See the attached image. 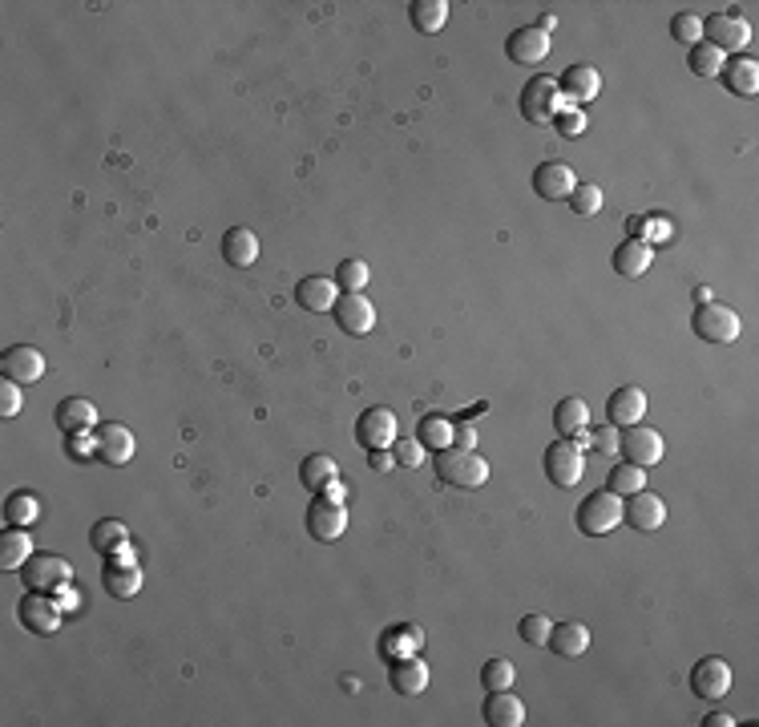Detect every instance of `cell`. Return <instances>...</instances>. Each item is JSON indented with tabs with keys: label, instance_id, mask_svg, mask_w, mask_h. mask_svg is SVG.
Instances as JSON below:
<instances>
[{
	"label": "cell",
	"instance_id": "1",
	"mask_svg": "<svg viewBox=\"0 0 759 727\" xmlns=\"http://www.w3.org/2000/svg\"><path fill=\"white\" fill-rule=\"evenodd\" d=\"M432 469H437L441 485H453V489H481L489 481V461L477 449H461V445L441 449L432 457Z\"/></svg>",
	"mask_w": 759,
	"mask_h": 727
},
{
	"label": "cell",
	"instance_id": "2",
	"mask_svg": "<svg viewBox=\"0 0 759 727\" xmlns=\"http://www.w3.org/2000/svg\"><path fill=\"white\" fill-rule=\"evenodd\" d=\"M622 505H626V497H618V493H610V489H598V493H590V497L578 505L574 526H578L586 538H606L610 530L622 526Z\"/></svg>",
	"mask_w": 759,
	"mask_h": 727
},
{
	"label": "cell",
	"instance_id": "3",
	"mask_svg": "<svg viewBox=\"0 0 759 727\" xmlns=\"http://www.w3.org/2000/svg\"><path fill=\"white\" fill-rule=\"evenodd\" d=\"M562 110H566V97H562V89H558L554 77L537 73V77L525 81V89H521V118H525L529 126H546V122H554Z\"/></svg>",
	"mask_w": 759,
	"mask_h": 727
},
{
	"label": "cell",
	"instance_id": "4",
	"mask_svg": "<svg viewBox=\"0 0 759 727\" xmlns=\"http://www.w3.org/2000/svg\"><path fill=\"white\" fill-rule=\"evenodd\" d=\"M691 328H695V336L707 340V344H735L739 332H743V320H739V311H731V307H723V303H699Z\"/></svg>",
	"mask_w": 759,
	"mask_h": 727
},
{
	"label": "cell",
	"instance_id": "5",
	"mask_svg": "<svg viewBox=\"0 0 759 727\" xmlns=\"http://www.w3.org/2000/svg\"><path fill=\"white\" fill-rule=\"evenodd\" d=\"M21 582H25V590L53 594V590H65V586L73 582V566H69V558H61V554H33V558L21 566Z\"/></svg>",
	"mask_w": 759,
	"mask_h": 727
},
{
	"label": "cell",
	"instance_id": "6",
	"mask_svg": "<svg viewBox=\"0 0 759 727\" xmlns=\"http://www.w3.org/2000/svg\"><path fill=\"white\" fill-rule=\"evenodd\" d=\"M21 622H25V631L33 635H57L61 631V622H65V610L57 602V594H41V590H29L17 606Z\"/></svg>",
	"mask_w": 759,
	"mask_h": 727
},
{
	"label": "cell",
	"instance_id": "7",
	"mask_svg": "<svg viewBox=\"0 0 759 727\" xmlns=\"http://www.w3.org/2000/svg\"><path fill=\"white\" fill-rule=\"evenodd\" d=\"M703 41L715 45V49L727 57V53H739V49L751 45V25H747V17H739V13H711V17L703 21Z\"/></svg>",
	"mask_w": 759,
	"mask_h": 727
},
{
	"label": "cell",
	"instance_id": "8",
	"mask_svg": "<svg viewBox=\"0 0 759 727\" xmlns=\"http://www.w3.org/2000/svg\"><path fill=\"white\" fill-rule=\"evenodd\" d=\"M586 473V453L574 445V437H562L546 449V477L558 485V489H574Z\"/></svg>",
	"mask_w": 759,
	"mask_h": 727
},
{
	"label": "cell",
	"instance_id": "9",
	"mask_svg": "<svg viewBox=\"0 0 759 727\" xmlns=\"http://www.w3.org/2000/svg\"><path fill=\"white\" fill-rule=\"evenodd\" d=\"M618 449H622V461L638 465V469H650L659 465L667 445H663V433L659 429H646V425H630L622 437H618Z\"/></svg>",
	"mask_w": 759,
	"mask_h": 727
},
{
	"label": "cell",
	"instance_id": "10",
	"mask_svg": "<svg viewBox=\"0 0 759 727\" xmlns=\"http://www.w3.org/2000/svg\"><path fill=\"white\" fill-rule=\"evenodd\" d=\"M396 429H400V425H396V412L384 408V404H376V408L360 412V421H356V441H360L368 453H376V449H392L396 437H400Z\"/></svg>",
	"mask_w": 759,
	"mask_h": 727
},
{
	"label": "cell",
	"instance_id": "11",
	"mask_svg": "<svg viewBox=\"0 0 759 727\" xmlns=\"http://www.w3.org/2000/svg\"><path fill=\"white\" fill-rule=\"evenodd\" d=\"M622 522H630V526L642 530V534H655V530L667 526V501H663L659 493L638 489V493H630L626 505H622Z\"/></svg>",
	"mask_w": 759,
	"mask_h": 727
},
{
	"label": "cell",
	"instance_id": "12",
	"mask_svg": "<svg viewBox=\"0 0 759 727\" xmlns=\"http://www.w3.org/2000/svg\"><path fill=\"white\" fill-rule=\"evenodd\" d=\"M336 324L348 332V336H368L376 328V303L364 295V291H344L336 299Z\"/></svg>",
	"mask_w": 759,
	"mask_h": 727
},
{
	"label": "cell",
	"instance_id": "13",
	"mask_svg": "<svg viewBox=\"0 0 759 727\" xmlns=\"http://www.w3.org/2000/svg\"><path fill=\"white\" fill-rule=\"evenodd\" d=\"M134 453H138V441H134V433H130L122 421H114V425H97V461L122 469V465L134 461Z\"/></svg>",
	"mask_w": 759,
	"mask_h": 727
},
{
	"label": "cell",
	"instance_id": "14",
	"mask_svg": "<svg viewBox=\"0 0 759 727\" xmlns=\"http://www.w3.org/2000/svg\"><path fill=\"white\" fill-rule=\"evenodd\" d=\"M731 683H735V675H731L727 659H719V655L699 659L695 671H691V691H695L699 699H723V695L731 691Z\"/></svg>",
	"mask_w": 759,
	"mask_h": 727
},
{
	"label": "cell",
	"instance_id": "15",
	"mask_svg": "<svg viewBox=\"0 0 759 727\" xmlns=\"http://www.w3.org/2000/svg\"><path fill=\"white\" fill-rule=\"evenodd\" d=\"M550 49H554L550 33H541L537 25H529V29H517V33H509V41H505V53H509V61H513V65H525V69L541 65V61L550 57Z\"/></svg>",
	"mask_w": 759,
	"mask_h": 727
},
{
	"label": "cell",
	"instance_id": "16",
	"mask_svg": "<svg viewBox=\"0 0 759 727\" xmlns=\"http://www.w3.org/2000/svg\"><path fill=\"white\" fill-rule=\"evenodd\" d=\"M574 186H578V178H574V166H566V162H541L533 170V190L546 202H566L574 194Z\"/></svg>",
	"mask_w": 759,
	"mask_h": 727
},
{
	"label": "cell",
	"instance_id": "17",
	"mask_svg": "<svg viewBox=\"0 0 759 727\" xmlns=\"http://www.w3.org/2000/svg\"><path fill=\"white\" fill-rule=\"evenodd\" d=\"M307 530H311V538H319V542H336V538H344V530H348V509L344 505H336V501H311V509H307Z\"/></svg>",
	"mask_w": 759,
	"mask_h": 727
},
{
	"label": "cell",
	"instance_id": "18",
	"mask_svg": "<svg viewBox=\"0 0 759 727\" xmlns=\"http://www.w3.org/2000/svg\"><path fill=\"white\" fill-rule=\"evenodd\" d=\"M0 372H5V380H17L21 388L37 384L45 376V356L37 348H29V344H17V348H9L5 356H0Z\"/></svg>",
	"mask_w": 759,
	"mask_h": 727
},
{
	"label": "cell",
	"instance_id": "19",
	"mask_svg": "<svg viewBox=\"0 0 759 727\" xmlns=\"http://www.w3.org/2000/svg\"><path fill=\"white\" fill-rule=\"evenodd\" d=\"M57 429L65 437H81V433H97V408L85 396H65L57 404Z\"/></svg>",
	"mask_w": 759,
	"mask_h": 727
},
{
	"label": "cell",
	"instance_id": "20",
	"mask_svg": "<svg viewBox=\"0 0 759 727\" xmlns=\"http://www.w3.org/2000/svg\"><path fill=\"white\" fill-rule=\"evenodd\" d=\"M562 97L570 101V106H586V101H594L602 93V73L594 65H570L558 81Z\"/></svg>",
	"mask_w": 759,
	"mask_h": 727
},
{
	"label": "cell",
	"instance_id": "21",
	"mask_svg": "<svg viewBox=\"0 0 759 727\" xmlns=\"http://www.w3.org/2000/svg\"><path fill=\"white\" fill-rule=\"evenodd\" d=\"M388 687H392L396 695H404V699L420 695V691L428 687V663H424L420 655H400V659H392Z\"/></svg>",
	"mask_w": 759,
	"mask_h": 727
},
{
	"label": "cell",
	"instance_id": "22",
	"mask_svg": "<svg viewBox=\"0 0 759 727\" xmlns=\"http://www.w3.org/2000/svg\"><path fill=\"white\" fill-rule=\"evenodd\" d=\"M340 295H344L340 283L328 279V275H307V279L295 287V299H299L303 311H332Z\"/></svg>",
	"mask_w": 759,
	"mask_h": 727
},
{
	"label": "cell",
	"instance_id": "23",
	"mask_svg": "<svg viewBox=\"0 0 759 727\" xmlns=\"http://www.w3.org/2000/svg\"><path fill=\"white\" fill-rule=\"evenodd\" d=\"M642 412H646V392L638 384H626L610 396L606 404V417L618 425V429H630V425H642Z\"/></svg>",
	"mask_w": 759,
	"mask_h": 727
},
{
	"label": "cell",
	"instance_id": "24",
	"mask_svg": "<svg viewBox=\"0 0 759 727\" xmlns=\"http://www.w3.org/2000/svg\"><path fill=\"white\" fill-rule=\"evenodd\" d=\"M489 727H521L525 723V703L505 687V691H489L485 707H481Z\"/></svg>",
	"mask_w": 759,
	"mask_h": 727
},
{
	"label": "cell",
	"instance_id": "25",
	"mask_svg": "<svg viewBox=\"0 0 759 727\" xmlns=\"http://www.w3.org/2000/svg\"><path fill=\"white\" fill-rule=\"evenodd\" d=\"M550 647L562 659H582L590 651V627H586V622H554Z\"/></svg>",
	"mask_w": 759,
	"mask_h": 727
},
{
	"label": "cell",
	"instance_id": "26",
	"mask_svg": "<svg viewBox=\"0 0 759 727\" xmlns=\"http://www.w3.org/2000/svg\"><path fill=\"white\" fill-rule=\"evenodd\" d=\"M554 429L562 437H582L590 429V404L582 396H562L554 408Z\"/></svg>",
	"mask_w": 759,
	"mask_h": 727
},
{
	"label": "cell",
	"instance_id": "27",
	"mask_svg": "<svg viewBox=\"0 0 759 727\" xmlns=\"http://www.w3.org/2000/svg\"><path fill=\"white\" fill-rule=\"evenodd\" d=\"M101 586L110 590L114 598H134V594L142 590V570H138V562H105Z\"/></svg>",
	"mask_w": 759,
	"mask_h": 727
},
{
	"label": "cell",
	"instance_id": "28",
	"mask_svg": "<svg viewBox=\"0 0 759 727\" xmlns=\"http://www.w3.org/2000/svg\"><path fill=\"white\" fill-rule=\"evenodd\" d=\"M719 77H723V85H727L731 93H739V97H755V93H759V65H755V57H735V61H727Z\"/></svg>",
	"mask_w": 759,
	"mask_h": 727
},
{
	"label": "cell",
	"instance_id": "29",
	"mask_svg": "<svg viewBox=\"0 0 759 727\" xmlns=\"http://www.w3.org/2000/svg\"><path fill=\"white\" fill-rule=\"evenodd\" d=\"M223 259H227L231 267H251V263L259 259V239H255V231H251V227H231V231L223 235Z\"/></svg>",
	"mask_w": 759,
	"mask_h": 727
},
{
	"label": "cell",
	"instance_id": "30",
	"mask_svg": "<svg viewBox=\"0 0 759 727\" xmlns=\"http://www.w3.org/2000/svg\"><path fill=\"white\" fill-rule=\"evenodd\" d=\"M650 259H655L650 243H642V239H626V243L614 251V271H618L622 279H638V275H646Z\"/></svg>",
	"mask_w": 759,
	"mask_h": 727
},
{
	"label": "cell",
	"instance_id": "31",
	"mask_svg": "<svg viewBox=\"0 0 759 727\" xmlns=\"http://www.w3.org/2000/svg\"><path fill=\"white\" fill-rule=\"evenodd\" d=\"M37 550H33V538H29V530H5L0 534V570H21L29 558H33Z\"/></svg>",
	"mask_w": 759,
	"mask_h": 727
},
{
	"label": "cell",
	"instance_id": "32",
	"mask_svg": "<svg viewBox=\"0 0 759 727\" xmlns=\"http://www.w3.org/2000/svg\"><path fill=\"white\" fill-rule=\"evenodd\" d=\"M37 517H41V501H37L29 489H17V493L5 497V522H9V526L29 530V526L37 522Z\"/></svg>",
	"mask_w": 759,
	"mask_h": 727
},
{
	"label": "cell",
	"instance_id": "33",
	"mask_svg": "<svg viewBox=\"0 0 759 727\" xmlns=\"http://www.w3.org/2000/svg\"><path fill=\"white\" fill-rule=\"evenodd\" d=\"M130 542V530L118 522V517H101V522L89 530V546L97 550V554H114V550H122Z\"/></svg>",
	"mask_w": 759,
	"mask_h": 727
},
{
	"label": "cell",
	"instance_id": "34",
	"mask_svg": "<svg viewBox=\"0 0 759 727\" xmlns=\"http://www.w3.org/2000/svg\"><path fill=\"white\" fill-rule=\"evenodd\" d=\"M412 25L420 33H441L449 25V0H412Z\"/></svg>",
	"mask_w": 759,
	"mask_h": 727
},
{
	"label": "cell",
	"instance_id": "35",
	"mask_svg": "<svg viewBox=\"0 0 759 727\" xmlns=\"http://www.w3.org/2000/svg\"><path fill=\"white\" fill-rule=\"evenodd\" d=\"M340 477V465L328 457V453H315V457H307L303 465H299V481L311 489V493H319L328 481H336Z\"/></svg>",
	"mask_w": 759,
	"mask_h": 727
},
{
	"label": "cell",
	"instance_id": "36",
	"mask_svg": "<svg viewBox=\"0 0 759 727\" xmlns=\"http://www.w3.org/2000/svg\"><path fill=\"white\" fill-rule=\"evenodd\" d=\"M606 489H610V493H618V497H630V493L646 489V469H638V465L622 461V465H614V469H610Z\"/></svg>",
	"mask_w": 759,
	"mask_h": 727
},
{
	"label": "cell",
	"instance_id": "37",
	"mask_svg": "<svg viewBox=\"0 0 759 727\" xmlns=\"http://www.w3.org/2000/svg\"><path fill=\"white\" fill-rule=\"evenodd\" d=\"M420 445L424 449H449L453 445V421L449 417H441V412H432V417H424L420 421Z\"/></svg>",
	"mask_w": 759,
	"mask_h": 727
},
{
	"label": "cell",
	"instance_id": "38",
	"mask_svg": "<svg viewBox=\"0 0 759 727\" xmlns=\"http://www.w3.org/2000/svg\"><path fill=\"white\" fill-rule=\"evenodd\" d=\"M687 65H691V73H695V77H719V73H723V65H727V57H723L715 45L699 41V45L691 49Z\"/></svg>",
	"mask_w": 759,
	"mask_h": 727
},
{
	"label": "cell",
	"instance_id": "39",
	"mask_svg": "<svg viewBox=\"0 0 759 727\" xmlns=\"http://www.w3.org/2000/svg\"><path fill=\"white\" fill-rule=\"evenodd\" d=\"M517 635H521V643H529V647H550L554 618H546V614H525V618L517 622Z\"/></svg>",
	"mask_w": 759,
	"mask_h": 727
},
{
	"label": "cell",
	"instance_id": "40",
	"mask_svg": "<svg viewBox=\"0 0 759 727\" xmlns=\"http://www.w3.org/2000/svg\"><path fill=\"white\" fill-rule=\"evenodd\" d=\"M566 202H570V211H574V215L590 219V215L602 211V186H598V182H578L574 194H570Z\"/></svg>",
	"mask_w": 759,
	"mask_h": 727
},
{
	"label": "cell",
	"instance_id": "41",
	"mask_svg": "<svg viewBox=\"0 0 759 727\" xmlns=\"http://www.w3.org/2000/svg\"><path fill=\"white\" fill-rule=\"evenodd\" d=\"M368 279H372V271H368V263H364V259H344V263H340V271H336L340 291H364V287H368Z\"/></svg>",
	"mask_w": 759,
	"mask_h": 727
},
{
	"label": "cell",
	"instance_id": "42",
	"mask_svg": "<svg viewBox=\"0 0 759 727\" xmlns=\"http://www.w3.org/2000/svg\"><path fill=\"white\" fill-rule=\"evenodd\" d=\"M513 679H517V671L509 659H489L481 667V687H489V691H505V687H513Z\"/></svg>",
	"mask_w": 759,
	"mask_h": 727
},
{
	"label": "cell",
	"instance_id": "43",
	"mask_svg": "<svg viewBox=\"0 0 759 727\" xmlns=\"http://www.w3.org/2000/svg\"><path fill=\"white\" fill-rule=\"evenodd\" d=\"M671 37L695 49V45L703 41V17H695V13H679V17L671 21Z\"/></svg>",
	"mask_w": 759,
	"mask_h": 727
},
{
	"label": "cell",
	"instance_id": "44",
	"mask_svg": "<svg viewBox=\"0 0 759 727\" xmlns=\"http://www.w3.org/2000/svg\"><path fill=\"white\" fill-rule=\"evenodd\" d=\"M21 392H25V388H21L17 380H0V417H5V421H13L17 412H21V404H25Z\"/></svg>",
	"mask_w": 759,
	"mask_h": 727
},
{
	"label": "cell",
	"instance_id": "45",
	"mask_svg": "<svg viewBox=\"0 0 759 727\" xmlns=\"http://www.w3.org/2000/svg\"><path fill=\"white\" fill-rule=\"evenodd\" d=\"M392 457H396V465H404V469H416V465H424V445H420V441H400V437H396V445H392Z\"/></svg>",
	"mask_w": 759,
	"mask_h": 727
},
{
	"label": "cell",
	"instance_id": "46",
	"mask_svg": "<svg viewBox=\"0 0 759 727\" xmlns=\"http://www.w3.org/2000/svg\"><path fill=\"white\" fill-rule=\"evenodd\" d=\"M554 122H558V130H562V138H578V134L586 130V114H582L578 106H566V110H562V114H558Z\"/></svg>",
	"mask_w": 759,
	"mask_h": 727
},
{
	"label": "cell",
	"instance_id": "47",
	"mask_svg": "<svg viewBox=\"0 0 759 727\" xmlns=\"http://www.w3.org/2000/svg\"><path fill=\"white\" fill-rule=\"evenodd\" d=\"M453 445H461V449H477V429H473L469 421L453 425Z\"/></svg>",
	"mask_w": 759,
	"mask_h": 727
},
{
	"label": "cell",
	"instance_id": "48",
	"mask_svg": "<svg viewBox=\"0 0 759 727\" xmlns=\"http://www.w3.org/2000/svg\"><path fill=\"white\" fill-rule=\"evenodd\" d=\"M368 465L376 473H388V469H396V457H392V449H376V453H368Z\"/></svg>",
	"mask_w": 759,
	"mask_h": 727
},
{
	"label": "cell",
	"instance_id": "49",
	"mask_svg": "<svg viewBox=\"0 0 759 727\" xmlns=\"http://www.w3.org/2000/svg\"><path fill=\"white\" fill-rule=\"evenodd\" d=\"M319 493H323V501H336V505H344V497H348V489L340 485V477H336V481H328Z\"/></svg>",
	"mask_w": 759,
	"mask_h": 727
},
{
	"label": "cell",
	"instance_id": "50",
	"mask_svg": "<svg viewBox=\"0 0 759 727\" xmlns=\"http://www.w3.org/2000/svg\"><path fill=\"white\" fill-rule=\"evenodd\" d=\"M618 445V437L606 429V433H594V449H614Z\"/></svg>",
	"mask_w": 759,
	"mask_h": 727
},
{
	"label": "cell",
	"instance_id": "51",
	"mask_svg": "<svg viewBox=\"0 0 759 727\" xmlns=\"http://www.w3.org/2000/svg\"><path fill=\"white\" fill-rule=\"evenodd\" d=\"M703 723H707V727H731V723H735V715H723V711H715V715H707Z\"/></svg>",
	"mask_w": 759,
	"mask_h": 727
},
{
	"label": "cell",
	"instance_id": "52",
	"mask_svg": "<svg viewBox=\"0 0 759 727\" xmlns=\"http://www.w3.org/2000/svg\"><path fill=\"white\" fill-rule=\"evenodd\" d=\"M695 299H699V303H711V287H695Z\"/></svg>",
	"mask_w": 759,
	"mask_h": 727
}]
</instances>
